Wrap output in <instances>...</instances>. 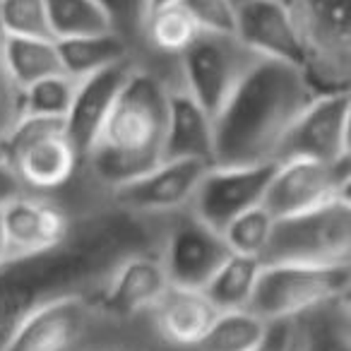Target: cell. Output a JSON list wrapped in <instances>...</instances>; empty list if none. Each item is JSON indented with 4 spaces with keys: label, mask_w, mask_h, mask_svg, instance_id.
Wrapping results in <instances>:
<instances>
[{
    "label": "cell",
    "mask_w": 351,
    "mask_h": 351,
    "mask_svg": "<svg viewBox=\"0 0 351 351\" xmlns=\"http://www.w3.org/2000/svg\"><path fill=\"white\" fill-rule=\"evenodd\" d=\"M166 219L169 215H140L118 205L80 164V197L63 243L0 265V351L46 301L101 291L128 255L159 248Z\"/></svg>",
    "instance_id": "1"
},
{
    "label": "cell",
    "mask_w": 351,
    "mask_h": 351,
    "mask_svg": "<svg viewBox=\"0 0 351 351\" xmlns=\"http://www.w3.org/2000/svg\"><path fill=\"white\" fill-rule=\"evenodd\" d=\"M317 94L303 68L263 58L215 116L212 164H277L289 128Z\"/></svg>",
    "instance_id": "2"
},
{
    "label": "cell",
    "mask_w": 351,
    "mask_h": 351,
    "mask_svg": "<svg viewBox=\"0 0 351 351\" xmlns=\"http://www.w3.org/2000/svg\"><path fill=\"white\" fill-rule=\"evenodd\" d=\"M178 75L137 63L113 101L82 169L106 191L132 181L164 161L169 94Z\"/></svg>",
    "instance_id": "3"
},
{
    "label": "cell",
    "mask_w": 351,
    "mask_h": 351,
    "mask_svg": "<svg viewBox=\"0 0 351 351\" xmlns=\"http://www.w3.org/2000/svg\"><path fill=\"white\" fill-rule=\"evenodd\" d=\"M140 320L111 315L99 301V291L65 293L27 315L3 351H84L123 335Z\"/></svg>",
    "instance_id": "4"
},
{
    "label": "cell",
    "mask_w": 351,
    "mask_h": 351,
    "mask_svg": "<svg viewBox=\"0 0 351 351\" xmlns=\"http://www.w3.org/2000/svg\"><path fill=\"white\" fill-rule=\"evenodd\" d=\"M260 263H351V195L335 197L308 212L274 219Z\"/></svg>",
    "instance_id": "5"
},
{
    "label": "cell",
    "mask_w": 351,
    "mask_h": 351,
    "mask_svg": "<svg viewBox=\"0 0 351 351\" xmlns=\"http://www.w3.org/2000/svg\"><path fill=\"white\" fill-rule=\"evenodd\" d=\"M303 51V73L320 92L351 84V0H287Z\"/></svg>",
    "instance_id": "6"
},
{
    "label": "cell",
    "mask_w": 351,
    "mask_h": 351,
    "mask_svg": "<svg viewBox=\"0 0 351 351\" xmlns=\"http://www.w3.org/2000/svg\"><path fill=\"white\" fill-rule=\"evenodd\" d=\"M351 293V263L346 265H263L245 311L265 322H289L311 308Z\"/></svg>",
    "instance_id": "7"
},
{
    "label": "cell",
    "mask_w": 351,
    "mask_h": 351,
    "mask_svg": "<svg viewBox=\"0 0 351 351\" xmlns=\"http://www.w3.org/2000/svg\"><path fill=\"white\" fill-rule=\"evenodd\" d=\"M260 60L234 32H200L178 58V82L215 118Z\"/></svg>",
    "instance_id": "8"
},
{
    "label": "cell",
    "mask_w": 351,
    "mask_h": 351,
    "mask_svg": "<svg viewBox=\"0 0 351 351\" xmlns=\"http://www.w3.org/2000/svg\"><path fill=\"white\" fill-rule=\"evenodd\" d=\"M3 159L17 171L27 193H58L80 171L63 118L20 116L3 145Z\"/></svg>",
    "instance_id": "9"
},
{
    "label": "cell",
    "mask_w": 351,
    "mask_h": 351,
    "mask_svg": "<svg viewBox=\"0 0 351 351\" xmlns=\"http://www.w3.org/2000/svg\"><path fill=\"white\" fill-rule=\"evenodd\" d=\"M229 255L221 231L202 221L191 207L169 215L159 258L171 287L202 289Z\"/></svg>",
    "instance_id": "10"
},
{
    "label": "cell",
    "mask_w": 351,
    "mask_h": 351,
    "mask_svg": "<svg viewBox=\"0 0 351 351\" xmlns=\"http://www.w3.org/2000/svg\"><path fill=\"white\" fill-rule=\"evenodd\" d=\"M351 159L327 164L315 159L277 161L265 191L263 205L274 219L308 212L317 205L351 195Z\"/></svg>",
    "instance_id": "11"
},
{
    "label": "cell",
    "mask_w": 351,
    "mask_h": 351,
    "mask_svg": "<svg viewBox=\"0 0 351 351\" xmlns=\"http://www.w3.org/2000/svg\"><path fill=\"white\" fill-rule=\"evenodd\" d=\"M349 116V89L320 92L289 128L287 137L279 147L277 161L301 156V159L337 164V161L351 159Z\"/></svg>",
    "instance_id": "12"
},
{
    "label": "cell",
    "mask_w": 351,
    "mask_h": 351,
    "mask_svg": "<svg viewBox=\"0 0 351 351\" xmlns=\"http://www.w3.org/2000/svg\"><path fill=\"white\" fill-rule=\"evenodd\" d=\"M274 166L277 164H212L188 207L202 221L221 231L241 212L263 205Z\"/></svg>",
    "instance_id": "13"
},
{
    "label": "cell",
    "mask_w": 351,
    "mask_h": 351,
    "mask_svg": "<svg viewBox=\"0 0 351 351\" xmlns=\"http://www.w3.org/2000/svg\"><path fill=\"white\" fill-rule=\"evenodd\" d=\"M212 164L200 159H164L123 186L111 188V197L130 212L171 215L191 205L202 176Z\"/></svg>",
    "instance_id": "14"
},
{
    "label": "cell",
    "mask_w": 351,
    "mask_h": 351,
    "mask_svg": "<svg viewBox=\"0 0 351 351\" xmlns=\"http://www.w3.org/2000/svg\"><path fill=\"white\" fill-rule=\"evenodd\" d=\"M171 287L161 265L159 248L132 253L118 265L99 291V301L111 315L121 320H140Z\"/></svg>",
    "instance_id": "15"
},
{
    "label": "cell",
    "mask_w": 351,
    "mask_h": 351,
    "mask_svg": "<svg viewBox=\"0 0 351 351\" xmlns=\"http://www.w3.org/2000/svg\"><path fill=\"white\" fill-rule=\"evenodd\" d=\"M234 34L265 60L303 68V51L287 0H236Z\"/></svg>",
    "instance_id": "16"
},
{
    "label": "cell",
    "mask_w": 351,
    "mask_h": 351,
    "mask_svg": "<svg viewBox=\"0 0 351 351\" xmlns=\"http://www.w3.org/2000/svg\"><path fill=\"white\" fill-rule=\"evenodd\" d=\"M137 65V60H123L106 70L89 75L84 80H77V89H75V99L70 104L68 113L63 118L65 137L70 140V145L75 147L80 156V164L89 154L94 140H97L99 130H101L104 121H106L108 111H111L113 101L121 94L123 84H125L128 75L132 73V68Z\"/></svg>",
    "instance_id": "17"
},
{
    "label": "cell",
    "mask_w": 351,
    "mask_h": 351,
    "mask_svg": "<svg viewBox=\"0 0 351 351\" xmlns=\"http://www.w3.org/2000/svg\"><path fill=\"white\" fill-rule=\"evenodd\" d=\"M217 315L219 311L212 306L202 289L169 287L149 311L147 320L161 341L181 349H195Z\"/></svg>",
    "instance_id": "18"
},
{
    "label": "cell",
    "mask_w": 351,
    "mask_h": 351,
    "mask_svg": "<svg viewBox=\"0 0 351 351\" xmlns=\"http://www.w3.org/2000/svg\"><path fill=\"white\" fill-rule=\"evenodd\" d=\"M215 152V118L183 87L169 94L164 159H200L212 164Z\"/></svg>",
    "instance_id": "19"
},
{
    "label": "cell",
    "mask_w": 351,
    "mask_h": 351,
    "mask_svg": "<svg viewBox=\"0 0 351 351\" xmlns=\"http://www.w3.org/2000/svg\"><path fill=\"white\" fill-rule=\"evenodd\" d=\"M351 293L289 320V351H351Z\"/></svg>",
    "instance_id": "20"
},
{
    "label": "cell",
    "mask_w": 351,
    "mask_h": 351,
    "mask_svg": "<svg viewBox=\"0 0 351 351\" xmlns=\"http://www.w3.org/2000/svg\"><path fill=\"white\" fill-rule=\"evenodd\" d=\"M58 51L65 75H70L73 80H84L99 70H106L111 65L132 58L128 46L113 32L58 39Z\"/></svg>",
    "instance_id": "21"
},
{
    "label": "cell",
    "mask_w": 351,
    "mask_h": 351,
    "mask_svg": "<svg viewBox=\"0 0 351 351\" xmlns=\"http://www.w3.org/2000/svg\"><path fill=\"white\" fill-rule=\"evenodd\" d=\"M260 269H263V263L258 258L231 253L221 263V267L210 277V282L202 287V293L210 298L212 306L219 313L245 311L250 298H253Z\"/></svg>",
    "instance_id": "22"
},
{
    "label": "cell",
    "mask_w": 351,
    "mask_h": 351,
    "mask_svg": "<svg viewBox=\"0 0 351 351\" xmlns=\"http://www.w3.org/2000/svg\"><path fill=\"white\" fill-rule=\"evenodd\" d=\"M5 56L10 73L20 89L39 82V80L53 77L65 73L60 60L58 41L56 39H36V36H8Z\"/></svg>",
    "instance_id": "23"
},
{
    "label": "cell",
    "mask_w": 351,
    "mask_h": 351,
    "mask_svg": "<svg viewBox=\"0 0 351 351\" xmlns=\"http://www.w3.org/2000/svg\"><path fill=\"white\" fill-rule=\"evenodd\" d=\"M269 327V322L250 311H224L217 315L195 351H255Z\"/></svg>",
    "instance_id": "24"
},
{
    "label": "cell",
    "mask_w": 351,
    "mask_h": 351,
    "mask_svg": "<svg viewBox=\"0 0 351 351\" xmlns=\"http://www.w3.org/2000/svg\"><path fill=\"white\" fill-rule=\"evenodd\" d=\"M111 32L128 46L140 65H149L147 51V22L152 15V0H99Z\"/></svg>",
    "instance_id": "25"
},
{
    "label": "cell",
    "mask_w": 351,
    "mask_h": 351,
    "mask_svg": "<svg viewBox=\"0 0 351 351\" xmlns=\"http://www.w3.org/2000/svg\"><path fill=\"white\" fill-rule=\"evenodd\" d=\"M53 39H73L111 32L99 0H46Z\"/></svg>",
    "instance_id": "26"
},
{
    "label": "cell",
    "mask_w": 351,
    "mask_h": 351,
    "mask_svg": "<svg viewBox=\"0 0 351 351\" xmlns=\"http://www.w3.org/2000/svg\"><path fill=\"white\" fill-rule=\"evenodd\" d=\"M274 217L265 210V205H255L250 210L241 212L239 217L229 221L221 229L226 245L234 255H245V258H263L267 248L269 234H272Z\"/></svg>",
    "instance_id": "27"
},
{
    "label": "cell",
    "mask_w": 351,
    "mask_h": 351,
    "mask_svg": "<svg viewBox=\"0 0 351 351\" xmlns=\"http://www.w3.org/2000/svg\"><path fill=\"white\" fill-rule=\"evenodd\" d=\"M75 89H77V80L65 73L29 84L22 89V116L65 118L75 99Z\"/></svg>",
    "instance_id": "28"
},
{
    "label": "cell",
    "mask_w": 351,
    "mask_h": 351,
    "mask_svg": "<svg viewBox=\"0 0 351 351\" xmlns=\"http://www.w3.org/2000/svg\"><path fill=\"white\" fill-rule=\"evenodd\" d=\"M0 29L5 36L53 39L46 0H0Z\"/></svg>",
    "instance_id": "29"
},
{
    "label": "cell",
    "mask_w": 351,
    "mask_h": 351,
    "mask_svg": "<svg viewBox=\"0 0 351 351\" xmlns=\"http://www.w3.org/2000/svg\"><path fill=\"white\" fill-rule=\"evenodd\" d=\"M5 32L0 29V156L3 145L22 116V89L15 82L5 56Z\"/></svg>",
    "instance_id": "30"
},
{
    "label": "cell",
    "mask_w": 351,
    "mask_h": 351,
    "mask_svg": "<svg viewBox=\"0 0 351 351\" xmlns=\"http://www.w3.org/2000/svg\"><path fill=\"white\" fill-rule=\"evenodd\" d=\"M84 351H195V349H181V346H171L156 337L152 330L149 320H140L123 335L113 337V339L99 341V344L89 346Z\"/></svg>",
    "instance_id": "31"
},
{
    "label": "cell",
    "mask_w": 351,
    "mask_h": 351,
    "mask_svg": "<svg viewBox=\"0 0 351 351\" xmlns=\"http://www.w3.org/2000/svg\"><path fill=\"white\" fill-rule=\"evenodd\" d=\"M202 32H234L236 0H178Z\"/></svg>",
    "instance_id": "32"
},
{
    "label": "cell",
    "mask_w": 351,
    "mask_h": 351,
    "mask_svg": "<svg viewBox=\"0 0 351 351\" xmlns=\"http://www.w3.org/2000/svg\"><path fill=\"white\" fill-rule=\"evenodd\" d=\"M27 193L25 183L20 181L17 171L0 156V212L5 210L10 202H15L17 197H22Z\"/></svg>",
    "instance_id": "33"
},
{
    "label": "cell",
    "mask_w": 351,
    "mask_h": 351,
    "mask_svg": "<svg viewBox=\"0 0 351 351\" xmlns=\"http://www.w3.org/2000/svg\"><path fill=\"white\" fill-rule=\"evenodd\" d=\"M255 351H289V322H272L265 341Z\"/></svg>",
    "instance_id": "34"
},
{
    "label": "cell",
    "mask_w": 351,
    "mask_h": 351,
    "mask_svg": "<svg viewBox=\"0 0 351 351\" xmlns=\"http://www.w3.org/2000/svg\"><path fill=\"white\" fill-rule=\"evenodd\" d=\"M10 258H15V250H12L10 239H8L5 221H3V212H0V265H5Z\"/></svg>",
    "instance_id": "35"
},
{
    "label": "cell",
    "mask_w": 351,
    "mask_h": 351,
    "mask_svg": "<svg viewBox=\"0 0 351 351\" xmlns=\"http://www.w3.org/2000/svg\"><path fill=\"white\" fill-rule=\"evenodd\" d=\"M171 3H178V0H152V10H156V8H164V5H171Z\"/></svg>",
    "instance_id": "36"
}]
</instances>
